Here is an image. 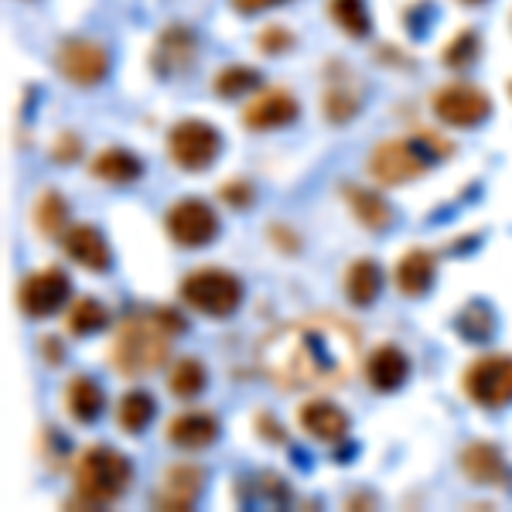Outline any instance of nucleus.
Here are the masks:
<instances>
[{"label": "nucleus", "instance_id": "nucleus-20", "mask_svg": "<svg viewBox=\"0 0 512 512\" xmlns=\"http://www.w3.org/2000/svg\"><path fill=\"white\" fill-rule=\"evenodd\" d=\"M301 427L308 431L315 441H342L345 434H349V414H345L342 407H335V403L328 400H311L301 407Z\"/></svg>", "mask_w": 512, "mask_h": 512}, {"label": "nucleus", "instance_id": "nucleus-35", "mask_svg": "<svg viewBox=\"0 0 512 512\" xmlns=\"http://www.w3.org/2000/svg\"><path fill=\"white\" fill-rule=\"evenodd\" d=\"M82 154V137L79 134H59V140L52 144V161H59V164H72Z\"/></svg>", "mask_w": 512, "mask_h": 512}, {"label": "nucleus", "instance_id": "nucleus-13", "mask_svg": "<svg viewBox=\"0 0 512 512\" xmlns=\"http://www.w3.org/2000/svg\"><path fill=\"white\" fill-rule=\"evenodd\" d=\"M65 243V253H69L72 263H79L82 270H89V274H106L113 263V253H110V243L103 239L96 226H86V222H79V226H69L62 236Z\"/></svg>", "mask_w": 512, "mask_h": 512}, {"label": "nucleus", "instance_id": "nucleus-29", "mask_svg": "<svg viewBox=\"0 0 512 512\" xmlns=\"http://www.w3.org/2000/svg\"><path fill=\"white\" fill-rule=\"evenodd\" d=\"M168 390L178 400H195L205 390V366L198 359H181L175 369L168 373Z\"/></svg>", "mask_w": 512, "mask_h": 512}, {"label": "nucleus", "instance_id": "nucleus-12", "mask_svg": "<svg viewBox=\"0 0 512 512\" xmlns=\"http://www.w3.org/2000/svg\"><path fill=\"white\" fill-rule=\"evenodd\" d=\"M301 106L291 89H280V86H270V89H260L243 110V127L246 130H277V127H287V123L297 120Z\"/></svg>", "mask_w": 512, "mask_h": 512}, {"label": "nucleus", "instance_id": "nucleus-36", "mask_svg": "<svg viewBox=\"0 0 512 512\" xmlns=\"http://www.w3.org/2000/svg\"><path fill=\"white\" fill-rule=\"evenodd\" d=\"M222 198H226V202L233 205V209H246V205L253 202V188H250V181L236 178L233 185L222 188Z\"/></svg>", "mask_w": 512, "mask_h": 512}, {"label": "nucleus", "instance_id": "nucleus-9", "mask_svg": "<svg viewBox=\"0 0 512 512\" xmlns=\"http://www.w3.org/2000/svg\"><path fill=\"white\" fill-rule=\"evenodd\" d=\"M55 69L72 86H99L110 72V48L93 38L62 41L59 52H55Z\"/></svg>", "mask_w": 512, "mask_h": 512}, {"label": "nucleus", "instance_id": "nucleus-30", "mask_svg": "<svg viewBox=\"0 0 512 512\" xmlns=\"http://www.w3.org/2000/svg\"><path fill=\"white\" fill-rule=\"evenodd\" d=\"M253 89H260V72L250 69V65H226L216 76V93L226 99H239L253 93Z\"/></svg>", "mask_w": 512, "mask_h": 512}, {"label": "nucleus", "instance_id": "nucleus-2", "mask_svg": "<svg viewBox=\"0 0 512 512\" xmlns=\"http://www.w3.org/2000/svg\"><path fill=\"white\" fill-rule=\"evenodd\" d=\"M171 338L175 335L164 328L158 315H130L120 321L117 335H113L110 359L117 366V373L130 379L151 376L168 362Z\"/></svg>", "mask_w": 512, "mask_h": 512}, {"label": "nucleus", "instance_id": "nucleus-17", "mask_svg": "<svg viewBox=\"0 0 512 512\" xmlns=\"http://www.w3.org/2000/svg\"><path fill=\"white\" fill-rule=\"evenodd\" d=\"M219 437V417L209 410H188V414L175 417L168 424V441L185 451H202L216 444Z\"/></svg>", "mask_w": 512, "mask_h": 512}, {"label": "nucleus", "instance_id": "nucleus-4", "mask_svg": "<svg viewBox=\"0 0 512 512\" xmlns=\"http://www.w3.org/2000/svg\"><path fill=\"white\" fill-rule=\"evenodd\" d=\"M181 297H185L188 308L202 311L209 318H226L243 304V280L229 270H192L185 280H181Z\"/></svg>", "mask_w": 512, "mask_h": 512}, {"label": "nucleus", "instance_id": "nucleus-28", "mask_svg": "<svg viewBox=\"0 0 512 512\" xmlns=\"http://www.w3.org/2000/svg\"><path fill=\"white\" fill-rule=\"evenodd\" d=\"M103 325H106V308L99 301H93V297H79V301L69 308V315H65V328H69V335H76V338L96 335Z\"/></svg>", "mask_w": 512, "mask_h": 512}, {"label": "nucleus", "instance_id": "nucleus-33", "mask_svg": "<svg viewBox=\"0 0 512 512\" xmlns=\"http://www.w3.org/2000/svg\"><path fill=\"white\" fill-rule=\"evenodd\" d=\"M359 106V93H349V89H328L325 93V117L332 123H349L359 113Z\"/></svg>", "mask_w": 512, "mask_h": 512}, {"label": "nucleus", "instance_id": "nucleus-23", "mask_svg": "<svg viewBox=\"0 0 512 512\" xmlns=\"http://www.w3.org/2000/svg\"><path fill=\"white\" fill-rule=\"evenodd\" d=\"M379 287H383V274H379L376 260H355L345 270V297L355 308H369L379 297Z\"/></svg>", "mask_w": 512, "mask_h": 512}, {"label": "nucleus", "instance_id": "nucleus-19", "mask_svg": "<svg viewBox=\"0 0 512 512\" xmlns=\"http://www.w3.org/2000/svg\"><path fill=\"white\" fill-rule=\"evenodd\" d=\"M434 253L424 250V246H414V250H407L400 256V263H396L393 270V280L396 287H400L403 297H420L431 291L434 284Z\"/></svg>", "mask_w": 512, "mask_h": 512}, {"label": "nucleus", "instance_id": "nucleus-24", "mask_svg": "<svg viewBox=\"0 0 512 512\" xmlns=\"http://www.w3.org/2000/svg\"><path fill=\"white\" fill-rule=\"evenodd\" d=\"M65 410H69L72 420H79V424H93V420L103 414V390H99L89 376H76L65 386Z\"/></svg>", "mask_w": 512, "mask_h": 512}, {"label": "nucleus", "instance_id": "nucleus-32", "mask_svg": "<svg viewBox=\"0 0 512 512\" xmlns=\"http://www.w3.org/2000/svg\"><path fill=\"white\" fill-rule=\"evenodd\" d=\"M475 59H478V35L472 28L458 31V35L448 41V48L441 52V62L454 72H465Z\"/></svg>", "mask_w": 512, "mask_h": 512}, {"label": "nucleus", "instance_id": "nucleus-34", "mask_svg": "<svg viewBox=\"0 0 512 512\" xmlns=\"http://www.w3.org/2000/svg\"><path fill=\"white\" fill-rule=\"evenodd\" d=\"M291 45H294V31H287L284 24H270V28H263L260 35H256V48H260L263 55H280Z\"/></svg>", "mask_w": 512, "mask_h": 512}, {"label": "nucleus", "instance_id": "nucleus-27", "mask_svg": "<svg viewBox=\"0 0 512 512\" xmlns=\"http://www.w3.org/2000/svg\"><path fill=\"white\" fill-rule=\"evenodd\" d=\"M328 14H332V21L352 38H366L369 28H373L366 0H332V4H328Z\"/></svg>", "mask_w": 512, "mask_h": 512}, {"label": "nucleus", "instance_id": "nucleus-3", "mask_svg": "<svg viewBox=\"0 0 512 512\" xmlns=\"http://www.w3.org/2000/svg\"><path fill=\"white\" fill-rule=\"evenodd\" d=\"M72 478H76V495L82 506H113L123 492L130 489L134 468L110 444H93L76 458L72 465Z\"/></svg>", "mask_w": 512, "mask_h": 512}, {"label": "nucleus", "instance_id": "nucleus-31", "mask_svg": "<svg viewBox=\"0 0 512 512\" xmlns=\"http://www.w3.org/2000/svg\"><path fill=\"white\" fill-rule=\"evenodd\" d=\"M454 328H458L468 342H489L495 332V318H492L489 304H468L458 315V321H454Z\"/></svg>", "mask_w": 512, "mask_h": 512}, {"label": "nucleus", "instance_id": "nucleus-16", "mask_svg": "<svg viewBox=\"0 0 512 512\" xmlns=\"http://www.w3.org/2000/svg\"><path fill=\"white\" fill-rule=\"evenodd\" d=\"M192 59H195V35L188 28H168L154 41L151 65L161 79L175 76V72H185L188 65H192Z\"/></svg>", "mask_w": 512, "mask_h": 512}, {"label": "nucleus", "instance_id": "nucleus-21", "mask_svg": "<svg viewBox=\"0 0 512 512\" xmlns=\"http://www.w3.org/2000/svg\"><path fill=\"white\" fill-rule=\"evenodd\" d=\"M89 171H93V178L106 181V185H134L144 175V164H140L137 154L120 151V147H106V151H99L93 158Z\"/></svg>", "mask_w": 512, "mask_h": 512}, {"label": "nucleus", "instance_id": "nucleus-6", "mask_svg": "<svg viewBox=\"0 0 512 512\" xmlns=\"http://www.w3.org/2000/svg\"><path fill=\"white\" fill-rule=\"evenodd\" d=\"M168 154L181 171H205L219 161L222 137L205 120H181L168 134Z\"/></svg>", "mask_w": 512, "mask_h": 512}, {"label": "nucleus", "instance_id": "nucleus-15", "mask_svg": "<svg viewBox=\"0 0 512 512\" xmlns=\"http://www.w3.org/2000/svg\"><path fill=\"white\" fill-rule=\"evenodd\" d=\"M461 468H465V475L472 478L478 485H489V489H506L509 485V465L502 461V454L495 444L489 441H472L465 444V451H461Z\"/></svg>", "mask_w": 512, "mask_h": 512}, {"label": "nucleus", "instance_id": "nucleus-1", "mask_svg": "<svg viewBox=\"0 0 512 512\" xmlns=\"http://www.w3.org/2000/svg\"><path fill=\"white\" fill-rule=\"evenodd\" d=\"M362 352L359 328L335 315L297 318L263 335L256 359L274 386L287 393H325L345 386Z\"/></svg>", "mask_w": 512, "mask_h": 512}, {"label": "nucleus", "instance_id": "nucleus-11", "mask_svg": "<svg viewBox=\"0 0 512 512\" xmlns=\"http://www.w3.org/2000/svg\"><path fill=\"white\" fill-rule=\"evenodd\" d=\"M69 294H72V280L65 277L59 267H48V270H38V274H31L21 284L18 308L28 318H48V315H55V311L65 308Z\"/></svg>", "mask_w": 512, "mask_h": 512}, {"label": "nucleus", "instance_id": "nucleus-10", "mask_svg": "<svg viewBox=\"0 0 512 512\" xmlns=\"http://www.w3.org/2000/svg\"><path fill=\"white\" fill-rule=\"evenodd\" d=\"M168 236L175 239L185 250H198V246H209L219 236V216L212 212L209 202L202 198H181L168 209Z\"/></svg>", "mask_w": 512, "mask_h": 512}, {"label": "nucleus", "instance_id": "nucleus-38", "mask_svg": "<svg viewBox=\"0 0 512 512\" xmlns=\"http://www.w3.org/2000/svg\"><path fill=\"white\" fill-rule=\"evenodd\" d=\"M461 4H485V0H461Z\"/></svg>", "mask_w": 512, "mask_h": 512}, {"label": "nucleus", "instance_id": "nucleus-26", "mask_svg": "<svg viewBox=\"0 0 512 512\" xmlns=\"http://www.w3.org/2000/svg\"><path fill=\"white\" fill-rule=\"evenodd\" d=\"M65 219H69V212H65V198L59 192H41L38 202H35V229L45 239H59L65 236Z\"/></svg>", "mask_w": 512, "mask_h": 512}, {"label": "nucleus", "instance_id": "nucleus-22", "mask_svg": "<svg viewBox=\"0 0 512 512\" xmlns=\"http://www.w3.org/2000/svg\"><path fill=\"white\" fill-rule=\"evenodd\" d=\"M345 198L352 205V216L369 229V233H386L393 226V209L379 192L369 188H345Z\"/></svg>", "mask_w": 512, "mask_h": 512}, {"label": "nucleus", "instance_id": "nucleus-5", "mask_svg": "<svg viewBox=\"0 0 512 512\" xmlns=\"http://www.w3.org/2000/svg\"><path fill=\"white\" fill-rule=\"evenodd\" d=\"M431 171V151L417 137H393L383 140L373 154H369V175L379 185H407L420 175Z\"/></svg>", "mask_w": 512, "mask_h": 512}, {"label": "nucleus", "instance_id": "nucleus-7", "mask_svg": "<svg viewBox=\"0 0 512 512\" xmlns=\"http://www.w3.org/2000/svg\"><path fill=\"white\" fill-rule=\"evenodd\" d=\"M465 393L475 407L502 410L512 403V355H482L465 369Z\"/></svg>", "mask_w": 512, "mask_h": 512}, {"label": "nucleus", "instance_id": "nucleus-8", "mask_svg": "<svg viewBox=\"0 0 512 512\" xmlns=\"http://www.w3.org/2000/svg\"><path fill=\"white\" fill-rule=\"evenodd\" d=\"M431 106H434L437 120L448 123V127H458V130H472L492 117L489 93L472 86V82H448V86H441L434 93Z\"/></svg>", "mask_w": 512, "mask_h": 512}, {"label": "nucleus", "instance_id": "nucleus-18", "mask_svg": "<svg viewBox=\"0 0 512 512\" xmlns=\"http://www.w3.org/2000/svg\"><path fill=\"white\" fill-rule=\"evenodd\" d=\"M410 359L396 345H379V349L366 359V379L379 393H393L407 383Z\"/></svg>", "mask_w": 512, "mask_h": 512}, {"label": "nucleus", "instance_id": "nucleus-25", "mask_svg": "<svg viewBox=\"0 0 512 512\" xmlns=\"http://www.w3.org/2000/svg\"><path fill=\"white\" fill-rule=\"evenodd\" d=\"M158 414V403H154L151 393L144 390H134V393H123L120 396V407H117V424L123 427L127 434H144L147 424Z\"/></svg>", "mask_w": 512, "mask_h": 512}, {"label": "nucleus", "instance_id": "nucleus-14", "mask_svg": "<svg viewBox=\"0 0 512 512\" xmlns=\"http://www.w3.org/2000/svg\"><path fill=\"white\" fill-rule=\"evenodd\" d=\"M202 485H205V472L198 465H171L168 472L161 478V489H158V509H192L202 495Z\"/></svg>", "mask_w": 512, "mask_h": 512}, {"label": "nucleus", "instance_id": "nucleus-37", "mask_svg": "<svg viewBox=\"0 0 512 512\" xmlns=\"http://www.w3.org/2000/svg\"><path fill=\"white\" fill-rule=\"evenodd\" d=\"M277 4H284V0H233V7L239 14H260V11L277 7Z\"/></svg>", "mask_w": 512, "mask_h": 512}]
</instances>
